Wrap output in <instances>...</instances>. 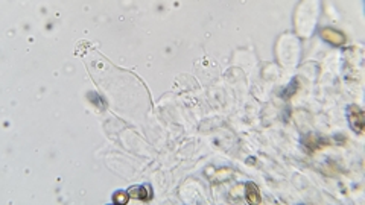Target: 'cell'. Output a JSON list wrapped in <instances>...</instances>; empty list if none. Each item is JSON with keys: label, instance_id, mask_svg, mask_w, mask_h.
<instances>
[{"label": "cell", "instance_id": "obj_1", "mask_svg": "<svg viewBox=\"0 0 365 205\" xmlns=\"http://www.w3.org/2000/svg\"><path fill=\"white\" fill-rule=\"evenodd\" d=\"M347 117H349L350 126L355 130V133L356 134H362L365 130L364 111L358 105H350L347 108Z\"/></svg>", "mask_w": 365, "mask_h": 205}, {"label": "cell", "instance_id": "obj_2", "mask_svg": "<svg viewBox=\"0 0 365 205\" xmlns=\"http://www.w3.org/2000/svg\"><path fill=\"white\" fill-rule=\"evenodd\" d=\"M303 146L309 150V153H313V152H318L323 147L329 146V140L315 136V134H309V136L303 137Z\"/></svg>", "mask_w": 365, "mask_h": 205}, {"label": "cell", "instance_id": "obj_3", "mask_svg": "<svg viewBox=\"0 0 365 205\" xmlns=\"http://www.w3.org/2000/svg\"><path fill=\"white\" fill-rule=\"evenodd\" d=\"M321 38L326 41V43H330L332 46H343L346 44L347 38L343 32L336 31V29H332V28H326L321 31Z\"/></svg>", "mask_w": 365, "mask_h": 205}, {"label": "cell", "instance_id": "obj_4", "mask_svg": "<svg viewBox=\"0 0 365 205\" xmlns=\"http://www.w3.org/2000/svg\"><path fill=\"white\" fill-rule=\"evenodd\" d=\"M128 193H130V196H133L142 202H149L152 199V189L149 184L140 186V187H131Z\"/></svg>", "mask_w": 365, "mask_h": 205}, {"label": "cell", "instance_id": "obj_5", "mask_svg": "<svg viewBox=\"0 0 365 205\" xmlns=\"http://www.w3.org/2000/svg\"><path fill=\"white\" fill-rule=\"evenodd\" d=\"M245 199L250 204H260L262 202L260 192H259V189L254 183H247L245 184Z\"/></svg>", "mask_w": 365, "mask_h": 205}, {"label": "cell", "instance_id": "obj_6", "mask_svg": "<svg viewBox=\"0 0 365 205\" xmlns=\"http://www.w3.org/2000/svg\"><path fill=\"white\" fill-rule=\"evenodd\" d=\"M111 201H113V204L116 205L128 204V201H130V193H128V192H122V190H119V192H116V193L113 195Z\"/></svg>", "mask_w": 365, "mask_h": 205}]
</instances>
